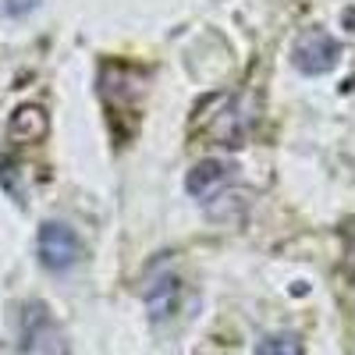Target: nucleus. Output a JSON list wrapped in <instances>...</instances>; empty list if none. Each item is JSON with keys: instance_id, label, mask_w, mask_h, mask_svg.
Wrapping results in <instances>:
<instances>
[{"instance_id": "obj_2", "label": "nucleus", "mask_w": 355, "mask_h": 355, "mask_svg": "<svg viewBox=\"0 0 355 355\" xmlns=\"http://www.w3.org/2000/svg\"><path fill=\"white\" fill-rule=\"evenodd\" d=\"M291 61L306 75H323V71H331L334 61H338V43L323 33V28H306V33L295 40V46H291Z\"/></svg>"}, {"instance_id": "obj_1", "label": "nucleus", "mask_w": 355, "mask_h": 355, "mask_svg": "<svg viewBox=\"0 0 355 355\" xmlns=\"http://www.w3.org/2000/svg\"><path fill=\"white\" fill-rule=\"evenodd\" d=\"M82 256V245H78V234L68 227V224H43L40 227V259L46 270H57V274H64L71 270V266L78 263Z\"/></svg>"}, {"instance_id": "obj_6", "label": "nucleus", "mask_w": 355, "mask_h": 355, "mask_svg": "<svg viewBox=\"0 0 355 355\" xmlns=\"http://www.w3.org/2000/svg\"><path fill=\"white\" fill-rule=\"evenodd\" d=\"M256 355H302V341L295 334H270L256 345Z\"/></svg>"}, {"instance_id": "obj_4", "label": "nucleus", "mask_w": 355, "mask_h": 355, "mask_svg": "<svg viewBox=\"0 0 355 355\" xmlns=\"http://www.w3.org/2000/svg\"><path fill=\"white\" fill-rule=\"evenodd\" d=\"M21 341L28 352H53V341H57V331H53V320L50 313L33 302V306H25V316H21Z\"/></svg>"}, {"instance_id": "obj_5", "label": "nucleus", "mask_w": 355, "mask_h": 355, "mask_svg": "<svg viewBox=\"0 0 355 355\" xmlns=\"http://www.w3.org/2000/svg\"><path fill=\"white\" fill-rule=\"evenodd\" d=\"M178 302V281L174 277H157L150 288H146V306H150V313L157 320H164Z\"/></svg>"}, {"instance_id": "obj_7", "label": "nucleus", "mask_w": 355, "mask_h": 355, "mask_svg": "<svg viewBox=\"0 0 355 355\" xmlns=\"http://www.w3.org/2000/svg\"><path fill=\"white\" fill-rule=\"evenodd\" d=\"M33 8H36V0H4V11L11 18H21V15H28Z\"/></svg>"}, {"instance_id": "obj_3", "label": "nucleus", "mask_w": 355, "mask_h": 355, "mask_svg": "<svg viewBox=\"0 0 355 355\" xmlns=\"http://www.w3.org/2000/svg\"><path fill=\"white\" fill-rule=\"evenodd\" d=\"M231 182V167L220 160H202L192 174H189V192L199 202H214Z\"/></svg>"}]
</instances>
